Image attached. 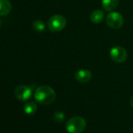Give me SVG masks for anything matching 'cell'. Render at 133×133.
I'll list each match as a JSON object with an SVG mask.
<instances>
[{
  "mask_svg": "<svg viewBox=\"0 0 133 133\" xmlns=\"http://www.w3.org/2000/svg\"><path fill=\"white\" fill-rule=\"evenodd\" d=\"M24 110L27 114H34L37 111V105L34 102H28L24 105Z\"/></svg>",
  "mask_w": 133,
  "mask_h": 133,
  "instance_id": "cell-11",
  "label": "cell"
},
{
  "mask_svg": "<svg viewBox=\"0 0 133 133\" xmlns=\"http://www.w3.org/2000/svg\"><path fill=\"white\" fill-rule=\"evenodd\" d=\"M56 98V92L49 85H41L35 92V100L42 105L52 104Z\"/></svg>",
  "mask_w": 133,
  "mask_h": 133,
  "instance_id": "cell-1",
  "label": "cell"
},
{
  "mask_svg": "<svg viewBox=\"0 0 133 133\" xmlns=\"http://www.w3.org/2000/svg\"><path fill=\"white\" fill-rule=\"evenodd\" d=\"M33 29L35 31H36L37 32H42L45 28V24L41 20H36L33 22Z\"/></svg>",
  "mask_w": 133,
  "mask_h": 133,
  "instance_id": "cell-12",
  "label": "cell"
},
{
  "mask_svg": "<svg viewBox=\"0 0 133 133\" xmlns=\"http://www.w3.org/2000/svg\"><path fill=\"white\" fill-rule=\"evenodd\" d=\"M104 13L100 10H94L90 15V20L93 24H99L103 21Z\"/></svg>",
  "mask_w": 133,
  "mask_h": 133,
  "instance_id": "cell-10",
  "label": "cell"
},
{
  "mask_svg": "<svg viewBox=\"0 0 133 133\" xmlns=\"http://www.w3.org/2000/svg\"><path fill=\"white\" fill-rule=\"evenodd\" d=\"M11 3L9 0H0V16H6L11 11Z\"/></svg>",
  "mask_w": 133,
  "mask_h": 133,
  "instance_id": "cell-8",
  "label": "cell"
},
{
  "mask_svg": "<svg viewBox=\"0 0 133 133\" xmlns=\"http://www.w3.org/2000/svg\"><path fill=\"white\" fill-rule=\"evenodd\" d=\"M65 119V115L63 112L56 111L53 114V120L56 123H62Z\"/></svg>",
  "mask_w": 133,
  "mask_h": 133,
  "instance_id": "cell-13",
  "label": "cell"
},
{
  "mask_svg": "<svg viewBox=\"0 0 133 133\" xmlns=\"http://www.w3.org/2000/svg\"><path fill=\"white\" fill-rule=\"evenodd\" d=\"M75 79L81 83H87L92 78V73L87 69H81L75 75Z\"/></svg>",
  "mask_w": 133,
  "mask_h": 133,
  "instance_id": "cell-7",
  "label": "cell"
},
{
  "mask_svg": "<svg viewBox=\"0 0 133 133\" xmlns=\"http://www.w3.org/2000/svg\"><path fill=\"white\" fill-rule=\"evenodd\" d=\"M66 24V18L59 14L52 16L48 21L49 30L52 32H58L63 30Z\"/></svg>",
  "mask_w": 133,
  "mask_h": 133,
  "instance_id": "cell-3",
  "label": "cell"
},
{
  "mask_svg": "<svg viewBox=\"0 0 133 133\" xmlns=\"http://www.w3.org/2000/svg\"><path fill=\"white\" fill-rule=\"evenodd\" d=\"M85 128V120L79 116L70 118L66 123V129L68 133H82Z\"/></svg>",
  "mask_w": 133,
  "mask_h": 133,
  "instance_id": "cell-2",
  "label": "cell"
},
{
  "mask_svg": "<svg viewBox=\"0 0 133 133\" xmlns=\"http://www.w3.org/2000/svg\"><path fill=\"white\" fill-rule=\"evenodd\" d=\"M14 94L17 99H18L21 101H26L28 99H29L31 96L32 94V91L31 89V88H29L27 85H21L17 86L15 89L14 91Z\"/></svg>",
  "mask_w": 133,
  "mask_h": 133,
  "instance_id": "cell-6",
  "label": "cell"
},
{
  "mask_svg": "<svg viewBox=\"0 0 133 133\" xmlns=\"http://www.w3.org/2000/svg\"><path fill=\"white\" fill-rule=\"evenodd\" d=\"M130 104H131V106L133 107V96L131 98V99H130Z\"/></svg>",
  "mask_w": 133,
  "mask_h": 133,
  "instance_id": "cell-14",
  "label": "cell"
},
{
  "mask_svg": "<svg viewBox=\"0 0 133 133\" xmlns=\"http://www.w3.org/2000/svg\"><path fill=\"white\" fill-rule=\"evenodd\" d=\"M127 52L126 50L121 46H114L110 49V56L112 60L116 63H121L125 61L127 59Z\"/></svg>",
  "mask_w": 133,
  "mask_h": 133,
  "instance_id": "cell-5",
  "label": "cell"
},
{
  "mask_svg": "<svg viewBox=\"0 0 133 133\" xmlns=\"http://www.w3.org/2000/svg\"><path fill=\"white\" fill-rule=\"evenodd\" d=\"M0 27H1V21H0Z\"/></svg>",
  "mask_w": 133,
  "mask_h": 133,
  "instance_id": "cell-15",
  "label": "cell"
},
{
  "mask_svg": "<svg viewBox=\"0 0 133 133\" xmlns=\"http://www.w3.org/2000/svg\"><path fill=\"white\" fill-rule=\"evenodd\" d=\"M119 5V0H102V6L106 11H112Z\"/></svg>",
  "mask_w": 133,
  "mask_h": 133,
  "instance_id": "cell-9",
  "label": "cell"
},
{
  "mask_svg": "<svg viewBox=\"0 0 133 133\" xmlns=\"http://www.w3.org/2000/svg\"><path fill=\"white\" fill-rule=\"evenodd\" d=\"M106 22L110 28L113 29H119L123 26L124 18L121 14L117 12H111L107 15Z\"/></svg>",
  "mask_w": 133,
  "mask_h": 133,
  "instance_id": "cell-4",
  "label": "cell"
}]
</instances>
